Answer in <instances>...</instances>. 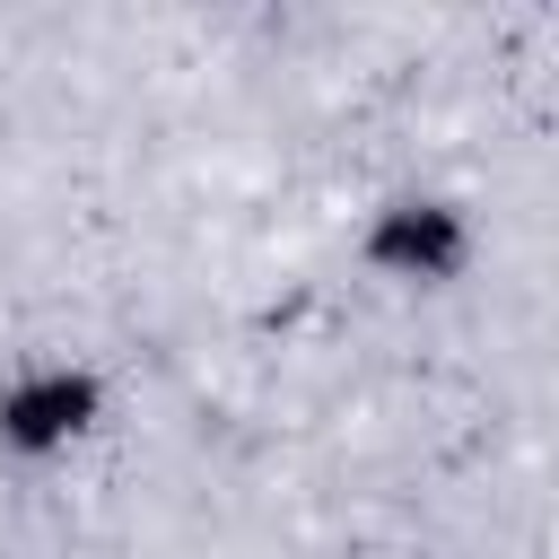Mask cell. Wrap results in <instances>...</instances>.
<instances>
[{
	"instance_id": "obj_2",
	"label": "cell",
	"mask_w": 559,
	"mask_h": 559,
	"mask_svg": "<svg viewBox=\"0 0 559 559\" xmlns=\"http://www.w3.org/2000/svg\"><path fill=\"white\" fill-rule=\"evenodd\" d=\"M463 253H472V227H463V210H445V201H393V210L367 227V262L393 271V280H454Z\"/></svg>"
},
{
	"instance_id": "obj_1",
	"label": "cell",
	"mask_w": 559,
	"mask_h": 559,
	"mask_svg": "<svg viewBox=\"0 0 559 559\" xmlns=\"http://www.w3.org/2000/svg\"><path fill=\"white\" fill-rule=\"evenodd\" d=\"M96 402L105 393H96L87 367H35V376H17L0 393V437L17 454H52V445H70V437L96 428Z\"/></svg>"
}]
</instances>
